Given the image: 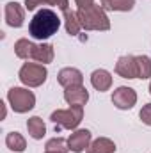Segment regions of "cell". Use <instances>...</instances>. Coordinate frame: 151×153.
Returning <instances> with one entry per match:
<instances>
[{"instance_id":"cell-1","label":"cell","mask_w":151,"mask_h":153,"mask_svg":"<svg viewBox=\"0 0 151 153\" xmlns=\"http://www.w3.org/2000/svg\"><path fill=\"white\" fill-rule=\"evenodd\" d=\"M61 27V18L57 16V13L53 9H39L38 13L34 14V18L29 23V34L34 39H48L52 38L53 34H57Z\"/></svg>"},{"instance_id":"cell-2","label":"cell","mask_w":151,"mask_h":153,"mask_svg":"<svg viewBox=\"0 0 151 153\" xmlns=\"http://www.w3.org/2000/svg\"><path fill=\"white\" fill-rule=\"evenodd\" d=\"M76 16L80 20L82 29L85 30H109L110 29V20L105 9L98 4H93L89 7H80L76 11Z\"/></svg>"},{"instance_id":"cell-3","label":"cell","mask_w":151,"mask_h":153,"mask_svg":"<svg viewBox=\"0 0 151 153\" xmlns=\"http://www.w3.org/2000/svg\"><path fill=\"white\" fill-rule=\"evenodd\" d=\"M50 119L55 123V132H59L61 128L75 130L84 119V107L70 105V109H59V111L52 112Z\"/></svg>"},{"instance_id":"cell-4","label":"cell","mask_w":151,"mask_h":153,"mask_svg":"<svg viewBox=\"0 0 151 153\" xmlns=\"http://www.w3.org/2000/svg\"><path fill=\"white\" fill-rule=\"evenodd\" d=\"M7 100H9L11 109L18 114H25V112L32 111L36 105L34 93L25 89V87H11L7 93Z\"/></svg>"},{"instance_id":"cell-5","label":"cell","mask_w":151,"mask_h":153,"mask_svg":"<svg viewBox=\"0 0 151 153\" xmlns=\"http://www.w3.org/2000/svg\"><path fill=\"white\" fill-rule=\"evenodd\" d=\"M20 80L21 84H25L27 87H39L44 84L48 71L44 68V64H39V62H25L21 68H20Z\"/></svg>"},{"instance_id":"cell-6","label":"cell","mask_w":151,"mask_h":153,"mask_svg":"<svg viewBox=\"0 0 151 153\" xmlns=\"http://www.w3.org/2000/svg\"><path fill=\"white\" fill-rule=\"evenodd\" d=\"M112 103L117 109H121V111L133 109V105L137 103V93H135V89L126 87V85L117 87L112 93Z\"/></svg>"},{"instance_id":"cell-7","label":"cell","mask_w":151,"mask_h":153,"mask_svg":"<svg viewBox=\"0 0 151 153\" xmlns=\"http://www.w3.org/2000/svg\"><path fill=\"white\" fill-rule=\"evenodd\" d=\"M4 16H5V23L13 29H18L23 25L25 22V9L18 4V2H9L5 4L4 9Z\"/></svg>"},{"instance_id":"cell-8","label":"cell","mask_w":151,"mask_h":153,"mask_svg":"<svg viewBox=\"0 0 151 153\" xmlns=\"http://www.w3.org/2000/svg\"><path fill=\"white\" fill-rule=\"evenodd\" d=\"M91 132L87 128H80V130H75L70 137H68V144H70V152L73 153H82L85 152L91 144Z\"/></svg>"},{"instance_id":"cell-9","label":"cell","mask_w":151,"mask_h":153,"mask_svg":"<svg viewBox=\"0 0 151 153\" xmlns=\"http://www.w3.org/2000/svg\"><path fill=\"white\" fill-rule=\"evenodd\" d=\"M115 73L123 78H137V57L135 55H123L115 62Z\"/></svg>"},{"instance_id":"cell-10","label":"cell","mask_w":151,"mask_h":153,"mask_svg":"<svg viewBox=\"0 0 151 153\" xmlns=\"http://www.w3.org/2000/svg\"><path fill=\"white\" fill-rule=\"evenodd\" d=\"M64 100L70 103V105H80L84 107L89 100V93L84 85H71V87H66L64 91Z\"/></svg>"},{"instance_id":"cell-11","label":"cell","mask_w":151,"mask_h":153,"mask_svg":"<svg viewBox=\"0 0 151 153\" xmlns=\"http://www.w3.org/2000/svg\"><path fill=\"white\" fill-rule=\"evenodd\" d=\"M57 80L62 87H71V85H82L84 84V75L76 68H62L57 75Z\"/></svg>"},{"instance_id":"cell-12","label":"cell","mask_w":151,"mask_h":153,"mask_svg":"<svg viewBox=\"0 0 151 153\" xmlns=\"http://www.w3.org/2000/svg\"><path fill=\"white\" fill-rule=\"evenodd\" d=\"M91 84L96 91L103 93V91H109L110 85H112V75L107 71V70H94L93 75H91Z\"/></svg>"},{"instance_id":"cell-13","label":"cell","mask_w":151,"mask_h":153,"mask_svg":"<svg viewBox=\"0 0 151 153\" xmlns=\"http://www.w3.org/2000/svg\"><path fill=\"white\" fill-rule=\"evenodd\" d=\"M36 46H38V45H34L32 41L21 38V39H18V41L14 43V53H16V57L29 61V59H34Z\"/></svg>"},{"instance_id":"cell-14","label":"cell","mask_w":151,"mask_h":153,"mask_svg":"<svg viewBox=\"0 0 151 153\" xmlns=\"http://www.w3.org/2000/svg\"><path fill=\"white\" fill-rule=\"evenodd\" d=\"M114 152H115V144L109 137H98V139H94L89 144V148L85 150V153H114Z\"/></svg>"},{"instance_id":"cell-15","label":"cell","mask_w":151,"mask_h":153,"mask_svg":"<svg viewBox=\"0 0 151 153\" xmlns=\"http://www.w3.org/2000/svg\"><path fill=\"white\" fill-rule=\"evenodd\" d=\"M27 130H29V135L32 137V139H43L44 137V134H46V125H44V121L39 117V116H32V117H29V121H27Z\"/></svg>"},{"instance_id":"cell-16","label":"cell","mask_w":151,"mask_h":153,"mask_svg":"<svg viewBox=\"0 0 151 153\" xmlns=\"http://www.w3.org/2000/svg\"><path fill=\"white\" fill-rule=\"evenodd\" d=\"M5 146L11 152L21 153V152H25V148H27V141H25V137L20 132H9L5 135Z\"/></svg>"},{"instance_id":"cell-17","label":"cell","mask_w":151,"mask_h":153,"mask_svg":"<svg viewBox=\"0 0 151 153\" xmlns=\"http://www.w3.org/2000/svg\"><path fill=\"white\" fill-rule=\"evenodd\" d=\"M53 46L50 43H41L36 46V52H34V61H38L39 64H48L53 61Z\"/></svg>"},{"instance_id":"cell-18","label":"cell","mask_w":151,"mask_h":153,"mask_svg":"<svg viewBox=\"0 0 151 153\" xmlns=\"http://www.w3.org/2000/svg\"><path fill=\"white\" fill-rule=\"evenodd\" d=\"M101 7L105 11H132L135 5V0H100Z\"/></svg>"},{"instance_id":"cell-19","label":"cell","mask_w":151,"mask_h":153,"mask_svg":"<svg viewBox=\"0 0 151 153\" xmlns=\"http://www.w3.org/2000/svg\"><path fill=\"white\" fill-rule=\"evenodd\" d=\"M64 25H66V32L70 36H78L80 34L82 25H80V20H78L75 11H70V9L64 11Z\"/></svg>"},{"instance_id":"cell-20","label":"cell","mask_w":151,"mask_h":153,"mask_svg":"<svg viewBox=\"0 0 151 153\" xmlns=\"http://www.w3.org/2000/svg\"><path fill=\"white\" fill-rule=\"evenodd\" d=\"M39 5H57L59 9H70V0H25V7L29 11L38 9Z\"/></svg>"},{"instance_id":"cell-21","label":"cell","mask_w":151,"mask_h":153,"mask_svg":"<svg viewBox=\"0 0 151 153\" xmlns=\"http://www.w3.org/2000/svg\"><path fill=\"white\" fill-rule=\"evenodd\" d=\"M137 78H150L151 76V59L148 55H137Z\"/></svg>"},{"instance_id":"cell-22","label":"cell","mask_w":151,"mask_h":153,"mask_svg":"<svg viewBox=\"0 0 151 153\" xmlns=\"http://www.w3.org/2000/svg\"><path fill=\"white\" fill-rule=\"evenodd\" d=\"M44 152H62V153H68V152H70V144H68V141H66V139H62V137H53V139H50V141L46 143Z\"/></svg>"},{"instance_id":"cell-23","label":"cell","mask_w":151,"mask_h":153,"mask_svg":"<svg viewBox=\"0 0 151 153\" xmlns=\"http://www.w3.org/2000/svg\"><path fill=\"white\" fill-rule=\"evenodd\" d=\"M139 117H141V121H142L144 125L151 126V103H146V105L141 109V112H139Z\"/></svg>"},{"instance_id":"cell-24","label":"cell","mask_w":151,"mask_h":153,"mask_svg":"<svg viewBox=\"0 0 151 153\" xmlns=\"http://www.w3.org/2000/svg\"><path fill=\"white\" fill-rule=\"evenodd\" d=\"M76 5H78V9L80 7H89V5H93L94 4V0H75Z\"/></svg>"},{"instance_id":"cell-25","label":"cell","mask_w":151,"mask_h":153,"mask_svg":"<svg viewBox=\"0 0 151 153\" xmlns=\"http://www.w3.org/2000/svg\"><path fill=\"white\" fill-rule=\"evenodd\" d=\"M44 153H62V152H44Z\"/></svg>"},{"instance_id":"cell-26","label":"cell","mask_w":151,"mask_h":153,"mask_svg":"<svg viewBox=\"0 0 151 153\" xmlns=\"http://www.w3.org/2000/svg\"><path fill=\"white\" fill-rule=\"evenodd\" d=\"M150 94H151V82H150Z\"/></svg>"}]
</instances>
